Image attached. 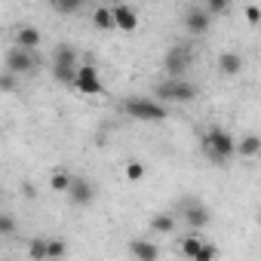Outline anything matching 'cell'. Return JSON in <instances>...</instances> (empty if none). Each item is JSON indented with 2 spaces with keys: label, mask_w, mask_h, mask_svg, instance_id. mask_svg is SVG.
<instances>
[{
  "label": "cell",
  "mask_w": 261,
  "mask_h": 261,
  "mask_svg": "<svg viewBox=\"0 0 261 261\" xmlns=\"http://www.w3.org/2000/svg\"><path fill=\"white\" fill-rule=\"evenodd\" d=\"M203 154H206L212 163H227V160L237 157V142H233V136L227 133V129L212 126L209 133L203 136Z\"/></svg>",
  "instance_id": "obj_1"
},
{
  "label": "cell",
  "mask_w": 261,
  "mask_h": 261,
  "mask_svg": "<svg viewBox=\"0 0 261 261\" xmlns=\"http://www.w3.org/2000/svg\"><path fill=\"white\" fill-rule=\"evenodd\" d=\"M123 114L126 117H133V120H139V123H160V120H166V105H160L157 98H145V95H129V98H123Z\"/></svg>",
  "instance_id": "obj_2"
},
{
  "label": "cell",
  "mask_w": 261,
  "mask_h": 261,
  "mask_svg": "<svg viewBox=\"0 0 261 261\" xmlns=\"http://www.w3.org/2000/svg\"><path fill=\"white\" fill-rule=\"evenodd\" d=\"M154 98H163V101H175V105H185V101H194L197 98V86L188 83V80H160L157 89H154Z\"/></svg>",
  "instance_id": "obj_3"
},
{
  "label": "cell",
  "mask_w": 261,
  "mask_h": 261,
  "mask_svg": "<svg viewBox=\"0 0 261 261\" xmlns=\"http://www.w3.org/2000/svg\"><path fill=\"white\" fill-rule=\"evenodd\" d=\"M191 65H194V49L185 46V43H175L163 59V68H166L169 80H181V74H188Z\"/></svg>",
  "instance_id": "obj_4"
},
{
  "label": "cell",
  "mask_w": 261,
  "mask_h": 261,
  "mask_svg": "<svg viewBox=\"0 0 261 261\" xmlns=\"http://www.w3.org/2000/svg\"><path fill=\"white\" fill-rule=\"evenodd\" d=\"M74 74H77V49L62 43L53 56V77L59 83H74Z\"/></svg>",
  "instance_id": "obj_5"
},
{
  "label": "cell",
  "mask_w": 261,
  "mask_h": 261,
  "mask_svg": "<svg viewBox=\"0 0 261 261\" xmlns=\"http://www.w3.org/2000/svg\"><path fill=\"white\" fill-rule=\"evenodd\" d=\"M77 92H83V95H101L105 92V86H101V77H98V68L92 65V62H86V65H80L77 68V74H74V83H71Z\"/></svg>",
  "instance_id": "obj_6"
},
{
  "label": "cell",
  "mask_w": 261,
  "mask_h": 261,
  "mask_svg": "<svg viewBox=\"0 0 261 261\" xmlns=\"http://www.w3.org/2000/svg\"><path fill=\"white\" fill-rule=\"evenodd\" d=\"M4 65H7V74H13V77H25V74L34 71L37 59H34V53H25V49H16V46H13V49L7 53Z\"/></svg>",
  "instance_id": "obj_7"
},
{
  "label": "cell",
  "mask_w": 261,
  "mask_h": 261,
  "mask_svg": "<svg viewBox=\"0 0 261 261\" xmlns=\"http://www.w3.org/2000/svg\"><path fill=\"white\" fill-rule=\"evenodd\" d=\"M65 197H68L74 206H92V203H95V185H92L89 178L74 175V181H71V188H68Z\"/></svg>",
  "instance_id": "obj_8"
},
{
  "label": "cell",
  "mask_w": 261,
  "mask_h": 261,
  "mask_svg": "<svg viewBox=\"0 0 261 261\" xmlns=\"http://www.w3.org/2000/svg\"><path fill=\"white\" fill-rule=\"evenodd\" d=\"M181 215H185V221H188L191 227H206V224L212 221V212H209L206 203H200L197 197H188V200L181 203Z\"/></svg>",
  "instance_id": "obj_9"
},
{
  "label": "cell",
  "mask_w": 261,
  "mask_h": 261,
  "mask_svg": "<svg viewBox=\"0 0 261 261\" xmlns=\"http://www.w3.org/2000/svg\"><path fill=\"white\" fill-rule=\"evenodd\" d=\"M111 25L120 28V31H136V28H139V10L126 7V4L111 7Z\"/></svg>",
  "instance_id": "obj_10"
},
{
  "label": "cell",
  "mask_w": 261,
  "mask_h": 261,
  "mask_svg": "<svg viewBox=\"0 0 261 261\" xmlns=\"http://www.w3.org/2000/svg\"><path fill=\"white\" fill-rule=\"evenodd\" d=\"M209 25H212V19L206 16L203 7H191V10L185 13V31H188V34H197V37H200V34L209 31Z\"/></svg>",
  "instance_id": "obj_11"
},
{
  "label": "cell",
  "mask_w": 261,
  "mask_h": 261,
  "mask_svg": "<svg viewBox=\"0 0 261 261\" xmlns=\"http://www.w3.org/2000/svg\"><path fill=\"white\" fill-rule=\"evenodd\" d=\"M43 34L34 28V25H19L16 28V49H25V53H34L40 46Z\"/></svg>",
  "instance_id": "obj_12"
},
{
  "label": "cell",
  "mask_w": 261,
  "mask_h": 261,
  "mask_svg": "<svg viewBox=\"0 0 261 261\" xmlns=\"http://www.w3.org/2000/svg\"><path fill=\"white\" fill-rule=\"evenodd\" d=\"M129 252H133L136 261H157L160 258V249L151 240H133V243H129Z\"/></svg>",
  "instance_id": "obj_13"
},
{
  "label": "cell",
  "mask_w": 261,
  "mask_h": 261,
  "mask_svg": "<svg viewBox=\"0 0 261 261\" xmlns=\"http://www.w3.org/2000/svg\"><path fill=\"white\" fill-rule=\"evenodd\" d=\"M218 71H221L224 77H237V74L243 71V56L233 53V49L221 53V59H218Z\"/></svg>",
  "instance_id": "obj_14"
},
{
  "label": "cell",
  "mask_w": 261,
  "mask_h": 261,
  "mask_svg": "<svg viewBox=\"0 0 261 261\" xmlns=\"http://www.w3.org/2000/svg\"><path fill=\"white\" fill-rule=\"evenodd\" d=\"M71 181H74V175H71L68 169H56V172L49 175V188H53L56 194H68Z\"/></svg>",
  "instance_id": "obj_15"
},
{
  "label": "cell",
  "mask_w": 261,
  "mask_h": 261,
  "mask_svg": "<svg viewBox=\"0 0 261 261\" xmlns=\"http://www.w3.org/2000/svg\"><path fill=\"white\" fill-rule=\"evenodd\" d=\"M258 151H261V139L252 133V136H246L243 142H237V154L240 157H258Z\"/></svg>",
  "instance_id": "obj_16"
},
{
  "label": "cell",
  "mask_w": 261,
  "mask_h": 261,
  "mask_svg": "<svg viewBox=\"0 0 261 261\" xmlns=\"http://www.w3.org/2000/svg\"><path fill=\"white\" fill-rule=\"evenodd\" d=\"M28 255H31V261H49V255H46V240L34 237V240L28 243Z\"/></svg>",
  "instance_id": "obj_17"
},
{
  "label": "cell",
  "mask_w": 261,
  "mask_h": 261,
  "mask_svg": "<svg viewBox=\"0 0 261 261\" xmlns=\"http://www.w3.org/2000/svg\"><path fill=\"white\" fill-rule=\"evenodd\" d=\"M92 25H95L98 31H108V28H114V25H111V7H98V10L92 13Z\"/></svg>",
  "instance_id": "obj_18"
},
{
  "label": "cell",
  "mask_w": 261,
  "mask_h": 261,
  "mask_svg": "<svg viewBox=\"0 0 261 261\" xmlns=\"http://www.w3.org/2000/svg\"><path fill=\"white\" fill-rule=\"evenodd\" d=\"M151 227H154L157 233H169V230L175 227V218H172V215H154V218H151Z\"/></svg>",
  "instance_id": "obj_19"
},
{
  "label": "cell",
  "mask_w": 261,
  "mask_h": 261,
  "mask_svg": "<svg viewBox=\"0 0 261 261\" xmlns=\"http://www.w3.org/2000/svg\"><path fill=\"white\" fill-rule=\"evenodd\" d=\"M46 255L56 261V258H65L68 255V243L65 240H46Z\"/></svg>",
  "instance_id": "obj_20"
},
{
  "label": "cell",
  "mask_w": 261,
  "mask_h": 261,
  "mask_svg": "<svg viewBox=\"0 0 261 261\" xmlns=\"http://www.w3.org/2000/svg\"><path fill=\"white\" fill-rule=\"evenodd\" d=\"M200 243H203L200 237H185V240H181V255H185L188 261H194V255L200 252Z\"/></svg>",
  "instance_id": "obj_21"
},
{
  "label": "cell",
  "mask_w": 261,
  "mask_h": 261,
  "mask_svg": "<svg viewBox=\"0 0 261 261\" xmlns=\"http://www.w3.org/2000/svg\"><path fill=\"white\" fill-rule=\"evenodd\" d=\"M215 258H218V249L203 240V243H200V252L194 255V261H215Z\"/></svg>",
  "instance_id": "obj_22"
},
{
  "label": "cell",
  "mask_w": 261,
  "mask_h": 261,
  "mask_svg": "<svg viewBox=\"0 0 261 261\" xmlns=\"http://www.w3.org/2000/svg\"><path fill=\"white\" fill-rule=\"evenodd\" d=\"M203 10H206V16L212 19V16H221V13L227 10V4H224V0H209V4H203Z\"/></svg>",
  "instance_id": "obj_23"
},
{
  "label": "cell",
  "mask_w": 261,
  "mask_h": 261,
  "mask_svg": "<svg viewBox=\"0 0 261 261\" xmlns=\"http://www.w3.org/2000/svg\"><path fill=\"white\" fill-rule=\"evenodd\" d=\"M126 178H129V181H142V178H145V166H142V163H129V166H126Z\"/></svg>",
  "instance_id": "obj_24"
},
{
  "label": "cell",
  "mask_w": 261,
  "mask_h": 261,
  "mask_svg": "<svg viewBox=\"0 0 261 261\" xmlns=\"http://www.w3.org/2000/svg\"><path fill=\"white\" fill-rule=\"evenodd\" d=\"M16 83H19V77H13V74H0V89H4V92L16 89Z\"/></svg>",
  "instance_id": "obj_25"
},
{
  "label": "cell",
  "mask_w": 261,
  "mask_h": 261,
  "mask_svg": "<svg viewBox=\"0 0 261 261\" xmlns=\"http://www.w3.org/2000/svg\"><path fill=\"white\" fill-rule=\"evenodd\" d=\"M77 10H80V0H71V4H56V13H65V16H71Z\"/></svg>",
  "instance_id": "obj_26"
},
{
  "label": "cell",
  "mask_w": 261,
  "mask_h": 261,
  "mask_svg": "<svg viewBox=\"0 0 261 261\" xmlns=\"http://www.w3.org/2000/svg\"><path fill=\"white\" fill-rule=\"evenodd\" d=\"M16 230V221L10 215H0V233H13Z\"/></svg>",
  "instance_id": "obj_27"
},
{
  "label": "cell",
  "mask_w": 261,
  "mask_h": 261,
  "mask_svg": "<svg viewBox=\"0 0 261 261\" xmlns=\"http://www.w3.org/2000/svg\"><path fill=\"white\" fill-rule=\"evenodd\" d=\"M246 19H249V25H258L261 22V10L258 7H246Z\"/></svg>",
  "instance_id": "obj_28"
}]
</instances>
